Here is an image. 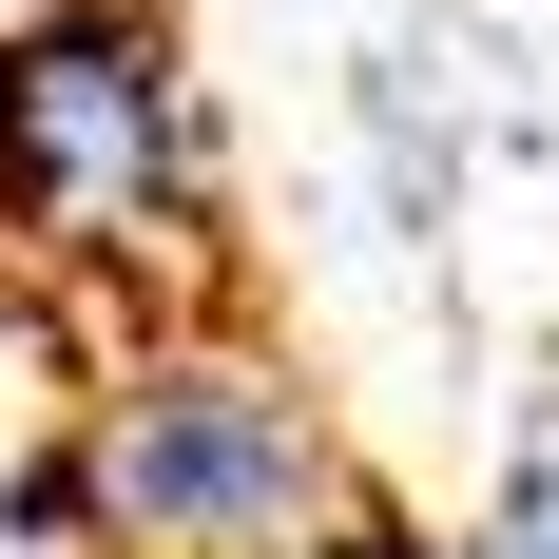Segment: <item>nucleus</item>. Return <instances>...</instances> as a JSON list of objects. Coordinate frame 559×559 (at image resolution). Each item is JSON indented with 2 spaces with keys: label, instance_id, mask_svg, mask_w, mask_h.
I'll return each mask as SVG.
<instances>
[{
  "label": "nucleus",
  "instance_id": "nucleus-4",
  "mask_svg": "<svg viewBox=\"0 0 559 559\" xmlns=\"http://www.w3.org/2000/svg\"><path fill=\"white\" fill-rule=\"evenodd\" d=\"M271 559H444V540H425V521H405L386 483H367V502H347V521H309V540H271Z\"/></svg>",
  "mask_w": 559,
  "mask_h": 559
},
{
  "label": "nucleus",
  "instance_id": "nucleus-2",
  "mask_svg": "<svg viewBox=\"0 0 559 559\" xmlns=\"http://www.w3.org/2000/svg\"><path fill=\"white\" fill-rule=\"evenodd\" d=\"M231 231V135L174 0H0V271L58 309H174Z\"/></svg>",
  "mask_w": 559,
  "mask_h": 559
},
{
  "label": "nucleus",
  "instance_id": "nucleus-1",
  "mask_svg": "<svg viewBox=\"0 0 559 559\" xmlns=\"http://www.w3.org/2000/svg\"><path fill=\"white\" fill-rule=\"evenodd\" d=\"M367 502L347 405L289 367L251 309H135L97 329L78 405L20 463V540L39 559H271Z\"/></svg>",
  "mask_w": 559,
  "mask_h": 559
},
{
  "label": "nucleus",
  "instance_id": "nucleus-3",
  "mask_svg": "<svg viewBox=\"0 0 559 559\" xmlns=\"http://www.w3.org/2000/svg\"><path fill=\"white\" fill-rule=\"evenodd\" d=\"M483 559H559V425H521L502 502H483Z\"/></svg>",
  "mask_w": 559,
  "mask_h": 559
}]
</instances>
